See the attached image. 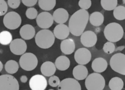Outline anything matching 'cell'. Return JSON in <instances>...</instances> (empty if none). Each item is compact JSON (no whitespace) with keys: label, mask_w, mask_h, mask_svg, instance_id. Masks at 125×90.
Wrapping results in <instances>:
<instances>
[{"label":"cell","mask_w":125,"mask_h":90,"mask_svg":"<svg viewBox=\"0 0 125 90\" xmlns=\"http://www.w3.org/2000/svg\"><path fill=\"white\" fill-rule=\"evenodd\" d=\"M89 19V13L86 10L80 9L73 13L68 22L70 32L75 36H80L83 32Z\"/></svg>","instance_id":"6da1fadb"},{"label":"cell","mask_w":125,"mask_h":90,"mask_svg":"<svg viewBox=\"0 0 125 90\" xmlns=\"http://www.w3.org/2000/svg\"><path fill=\"white\" fill-rule=\"evenodd\" d=\"M55 37L50 30L42 29L39 31L35 36V41L36 45L42 49L51 47L55 42Z\"/></svg>","instance_id":"7a4b0ae2"},{"label":"cell","mask_w":125,"mask_h":90,"mask_svg":"<svg viewBox=\"0 0 125 90\" xmlns=\"http://www.w3.org/2000/svg\"><path fill=\"white\" fill-rule=\"evenodd\" d=\"M104 33L105 38L108 41L116 42L122 38L124 32L120 24L116 22H111L105 27Z\"/></svg>","instance_id":"3957f363"},{"label":"cell","mask_w":125,"mask_h":90,"mask_svg":"<svg viewBox=\"0 0 125 90\" xmlns=\"http://www.w3.org/2000/svg\"><path fill=\"white\" fill-rule=\"evenodd\" d=\"M105 84L104 77L98 72L91 73L85 79V88L88 90H102Z\"/></svg>","instance_id":"277c9868"},{"label":"cell","mask_w":125,"mask_h":90,"mask_svg":"<svg viewBox=\"0 0 125 90\" xmlns=\"http://www.w3.org/2000/svg\"><path fill=\"white\" fill-rule=\"evenodd\" d=\"M38 63L37 56L31 53H25L21 54L19 64L20 67L24 70L31 71L35 69Z\"/></svg>","instance_id":"5b68a950"},{"label":"cell","mask_w":125,"mask_h":90,"mask_svg":"<svg viewBox=\"0 0 125 90\" xmlns=\"http://www.w3.org/2000/svg\"><path fill=\"white\" fill-rule=\"evenodd\" d=\"M110 66L115 72L125 75V55L123 53L113 54L110 59Z\"/></svg>","instance_id":"8992f818"},{"label":"cell","mask_w":125,"mask_h":90,"mask_svg":"<svg viewBox=\"0 0 125 90\" xmlns=\"http://www.w3.org/2000/svg\"><path fill=\"white\" fill-rule=\"evenodd\" d=\"M3 23L5 27L10 30L18 28L21 23V18L17 12L11 11L7 13L3 17Z\"/></svg>","instance_id":"52a82bcc"},{"label":"cell","mask_w":125,"mask_h":90,"mask_svg":"<svg viewBox=\"0 0 125 90\" xmlns=\"http://www.w3.org/2000/svg\"><path fill=\"white\" fill-rule=\"evenodd\" d=\"M19 84L17 79L10 74L0 75V90H19Z\"/></svg>","instance_id":"ba28073f"},{"label":"cell","mask_w":125,"mask_h":90,"mask_svg":"<svg viewBox=\"0 0 125 90\" xmlns=\"http://www.w3.org/2000/svg\"><path fill=\"white\" fill-rule=\"evenodd\" d=\"M29 85L32 90H44L47 86V82L44 75L36 74L31 77Z\"/></svg>","instance_id":"9c48e42d"},{"label":"cell","mask_w":125,"mask_h":90,"mask_svg":"<svg viewBox=\"0 0 125 90\" xmlns=\"http://www.w3.org/2000/svg\"><path fill=\"white\" fill-rule=\"evenodd\" d=\"M52 15L48 12H42L38 15L36 22L38 26L42 29H48L53 23Z\"/></svg>","instance_id":"30bf717a"},{"label":"cell","mask_w":125,"mask_h":90,"mask_svg":"<svg viewBox=\"0 0 125 90\" xmlns=\"http://www.w3.org/2000/svg\"><path fill=\"white\" fill-rule=\"evenodd\" d=\"M91 54L87 49L81 48L77 50L74 54V59L76 62L81 65H85L91 60Z\"/></svg>","instance_id":"8fae6325"},{"label":"cell","mask_w":125,"mask_h":90,"mask_svg":"<svg viewBox=\"0 0 125 90\" xmlns=\"http://www.w3.org/2000/svg\"><path fill=\"white\" fill-rule=\"evenodd\" d=\"M10 50L15 55H21L25 53L27 44L25 41L21 38H16L12 40L10 43Z\"/></svg>","instance_id":"7c38bea8"},{"label":"cell","mask_w":125,"mask_h":90,"mask_svg":"<svg viewBox=\"0 0 125 90\" xmlns=\"http://www.w3.org/2000/svg\"><path fill=\"white\" fill-rule=\"evenodd\" d=\"M58 90H81V86L79 82L74 78H67L60 81L58 86Z\"/></svg>","instance_id":"4fadbf2b"},{"label":"cell","mask_w":125,"mask_h":90,"mask_svg":"<svg viewBox=\"0 0 125 90\" xmlns=\"http://www.w3.org/2000/svg\"><path fill=\"white\" fill-rule=\"evenodd\" d=\"M81 43L86 47L94 46L97 41L96 34L93 31H86L83 32L81 35Z\"/></svg>","instance_id":"5bb4252c"},{"label":"cell","mask_w":125,"mask_h":90,"mask_svg":"<svg viewBox=\"0 0 125 90\" xmlns=\"http://www.w3.org/2000/svg\"><path fill=\"white\" fill-rule=\"evenodd\" d=\"M53 33L57 38L63 40L68 36L70 31L68 27L62 23L56 25L53 30Z\"/></svg>","instance_id":"9a60e30c"},{"label":"cell","mask_w":125,"mask_h":90,"mask_svg":"<svg viewBox=\"0 0 125 90\" xmlns=\"http://www.w3.org/2000/svg\"><path fill=\"white\" fill-rule=\"evenodd\" d=\"M53 20L57 23L62 24L67 21L69 18V14L66 10L59 8L55 10L52 15Z\"/></svg>","instance_id":"2e32d148"},{"label":"cell","mask_w":125,"mask_h":90,"mask_svg":"<svg viewBox=\"0 0 125 90\" xmlns=\"http://www.w3.org/2000/svg\"><path fill=\"white\" fill-rule=\"evenodd\" d=\"M60 48L62 52L65 54H72L75 49L74 40L71 38L63 39L61 43Z\"/></svg>","instance_id":"e0dca14e"},{"label":"cell","mask_w":125,"mask_h":90,"mask_svg":"<svg viewBox=\"0 0 125 90\" xmlns=\"http://www.w3.org/2000/svg\"><path fill=\"white\" fill-rule=\"evenodd\" d=\"M20 34L21 38L25 40H30L35 35L34 27L30 24H25L20 29Z\"/></svg>","instance_id":"ac0fdd59"},{"label":"cell","mask_w":125,"mask_h":90,"mask_svg":"<svg viewBox=\"0 0 125 90\" xmlns=\"http://www.w3.org/2000/svg\"><path fill=\"white\" fill-rule=\"evenodd\" d=\"M107 65V62L105 59L102 57H98L93 60L91 67L95 72L101 73L106 70Z\"/></svg>","instance_id":"d6986e66"},{"label":"cell","mask_w":125,"mask_h":90,"mask_svg":"<svg viewBox=\"0 0 125 90\" xmlns=\"http://www.w3.org/2000/svg\"><path fill=\"white\" fill-rule=\"evenodd\" d=\"M72 73L76 80H82L85 79L88 75V70L85 66L79 64L73 68Z\"/></svg>","instance_id":"ffe728a7"},{"label":"cell","mask_w":125,"mask_h":90,"mask_svg":"<svg viewBox=\"0 0 125 90\" xmlns=\"http://www.w3.org/2000/svg\"><path fill=\"white\" fill-rule=\"evenodd\" d=\"M56 71V68L55 64L51 61H45L41 66V72L45 76H50L54 75Z\"/></svg>","instance_id":"44dd1931"},{"label":"cell","mask_w":125,"mask_h":90,"mask_svg":"<svg viewBox=\"0 0 125 90\" xmlns=\"http://www.w3.org/2000/svg\"><path fill=\"white\" fill-rule=\"evenodd\" d=\"M70 62L69 58L64 55H61L58 57L55 62L56 68L60 71H65L70 66Z\"/></svg>","instance_id":"7402d4cb"},{"label":"cell","mask_w":125,"mask_h":90,"mask_svg":"<svg viewBox=\"0 0 125 90\" xmlns=\"http://www.w3.org/2000/svg\"><path fill=\"white\" fill-rule=\"evenodd\" d=\"M90 23L94 26H99L101 25L104 21V17L100 12L95 11L89 16Z\"/></svg>","instance_id":"603a6c76"},{"label":"cell","mask_w":125,"mask_h":90,"mask_svg":"<svg viewBox=\"0 0 125 90\" xmlns=\"http://www.w3.org/2000/svg\"><path fill=\"white\" fill-rule=\"evenodd\" d=\"M108 87L111 90H121L124 87V82L121 78L114 77L110 80Z\"/></svg>","instance_id":"cb8c5ba5"},{"label":"cell","mask_w":125,"mask_h":90,"mask_svg":"<svg viewBox=\"0 0 125 90\" xmlns=\"http://www.w3.org/2000/svg\"><path fill=\"white\" fill-rule=\"evenodd\" d=\"M39 7L43 10H52L56 4V0H38Z\"/></svg>","instance_id":"d4e9b609"},{"label":"cell","mask_w":125,"mask_h":90,"mask_svg":"<svg viewBox=\"0 0 125 90\" xmlns=\"http://www.w3.org/2000/svg\"><path fill=\"white\" fill-rule=\"evenodd\" d=\"M19 64L17 61L14 60L7 61L4 65L5 71L9 74H14L17 72L19 70Z\"/></svg>","instance_id":"484cf974"},{"label":"cell","mask_w":125,"mask_h":90,"mask_svg":"<svg viewBox=\"0 0 125 90\" xmlns=\"http://www.w3.org/2000/svg\"><path fill=\"white\" fill-rule=\"evenodd\" d=\"M12 40V34L8 31H2L0 33V44L3 45L9 44Z\"/></svg>","instance_id":"4316f807"},{"label":"cell","mask_w":125,"mask_h":90,"mask_svg":"<svg viewBox=\"0 0 125 90\" xmlns=\"http://www.w3.org/2000/svg\"><path fill=\"white\" fill-rule=\"evenodd\" d=\"M113 16L114 18L119 20L125 19V7L122 5L116 6L113 9Z\"/></svg>","instance_id":"83f0119b"},{"label":"cell","mask_w":125,"mask_h":90,"mask_svg":"<svg viewBox=\"0 0 125 90\" xmlns=\"http://www.w3.org/2000/svg\"><path fill=\"white\" fill-rule=\"evenodd\" d=\"M118 4V0H101V5L105 10H113Z\"/></svg>","instance_id":"f1b7e54d"},{"label":"cell","mask_w":125,"mask_h":90,"mask_svg":"<svg viewBox=\"0 0 125 90\" xmlns=\"http://www.w3.org/2000/svg\"><path fill=\"white\" fill-rule=\"evenodd\" d=\"M103 49L105 53L107 54H111L115 52V46L113 42L108 41L104 44Z\"/></svg>","instance_id":"f546056e"},{"label":"cell","mask_w":125,"mask_h":90,"mask_svg":"<svg viewBox=\"0 0 125 90\" xmlns=\"http://www.w3.org/2000/svg\"><path fill=\"white\" fill-rule=\"evenodd\" d=\"M25 15L26 17L30 19H34L36 18L38 16V11L34 7H30L27 9Z\"/></svg>","instance_id":"4dcf8cb0"},{"label":"cell","mask_w":125,"mask_h":90,"mask_svg":"<svg viewBox=\"0 0 125 90\" xmlns=\"http://www.w3.org/2000/svg\"><path fill=\"white\" fill-rule=\"evenodd\" d=\"M60 78L56 75H52L50 76V78L48 80L49 85L52 87H57L60 83Z\"/></svg>","instance_id":"1f68e13d"},{"label":"cell","mask_w":125,"mask_h":90,"mask_svg":"<svg viewBox=\"0 0 125 90\" xmlns=\"http://www.w3.org/2000/svg\"><path fill=\"white\" fill-rule=\"evenodd\" d=\"M91 0H79L78 5L82 9L87 10L89 9L91 6Z\"/></svg>","instance_id":"d6a6232c"},{"label":"cell","mask_w":125,"mask_h":90,"mask_svg":"<svg viewBox=\"0 0 125 90\" xmlns=\"http://www.w3.org/2000/svg\"><path fill=\"white\" fill-rule=\"evenodd\" d=\"M8 10V5L4 0H0V16L6 14Z\"/></svg>","instance_id":"836d02e7"},{"label":"cell","mask_w":125,"mask_h":90,"mask_svg":"<svg viewBox=\"0 0 125 90\" xmlns=\"http://www.w3.org/2000/svg\"><path fill=\"white\" fill-rule=\"evenodd\" d=\"M21 3V0H7L8 5L12 9H16L19 7Z\"/></svg>","instance_id":"e575fe53"},{"label":"cell","mask_w":125,"mask_h":90,"mask_svg":"<svg viewBox=\"0 0 125 90\" xmlns=\"http://www.w3.org/2000/svg\"><path fill=\"white\" fill-rule=\"evenodd\" d=\"M21 1L26 6L32 7L37 3L38 0H21Z\"/></svg>","instance_id":"d590c367"},{"label":"cell","mask_w":125,"mask_h":90,"mask_svg":"<svg viewBox=\"0 0 125 90\" xmlns=\"http://www.w3.org/2000/svg\"><path fill=\"white\" fill-rule=\"evenodd\" d=\"M20 80L23 83H25L28 80V78L26 75H23L20 77Z\"/></svg>","instance_id":"8d00e7d4"},{"label":"cell","mask_w":125,"mask_h":90,"mask_svg":"<svg viewBox=\"0 0 125 90\" xmlns=\"http://www.w3.org/2000/svg\"><path fill=\"white\" fill-rule=\"evenodd\" d=\"M125 48V46H119L117 48H115V51L117 52V51H122Z\"/></svg>","instance_id":"74e56055"},{"label":"cell","mask_w":125,"mask_h":90,"mask_svg":"<svg viewBox=\"0 0 125 90\" xmlns=\"http://www.w3.org/2000/svg\"><path fill=\"white\" fill-rule=\"evenodd\" d=\"M3 69V64L0 61V72L2 71Z\"/></svg>","instance_id":"f35d334b"}]
</instances>
